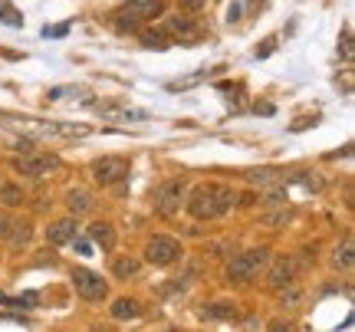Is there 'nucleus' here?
<instances>
[{"label": "nucleus", "instance_id": "a878e982", "mask_svg": "<svg viewBox=\"0 0 355 332\" xmlns=\"http://www.w3.org/2000/svg\"><path fill=\"white\" fill-rule=\"evenodd\" d=\"M296 303H300V290H293V286L279 296V306H283V309H296Z\"/></svg>", "mask_w": 355, "mask_h": 332}, {"label": "nucleus", "instance_id": "4468645a", "mask_svg": "<svg viewBox=\"0 0 355 332\" xmlns=\"http://www.w3.org/2000/svg\"><path fill=\"white\" fill-rule=\"evenodd\" d=\"M99 115H102V119H112V122H132V119H145V112H139V109H112V105H102Z\"/></svg>", "mask_w": 355, "mask_h": 332}, {"label": "nucleus", "instance_id": "20e7f679", "mask_svg": "<svg viewBox=\"0 0 355 332\" xmlns=\"http://www.w3.org/2000/svg\"><path fill=\"white\" fill-rule=\"evenodd\" d=\"M184 198H188V181H184V178L165 181V184H158V188H155V194H152L155 211H158L162 218L178 214V211H181V204H184Z\"/></svg>", "mask_w": 355, "mask_h": 332}, {"label": "nucleus", "instance_id": "f8f14e48", "mask_svg": "<svg viewBox=\"0 0 355 332\" xmlns=\"http://www.w3.org/2000/svg\"><path fill=\"white\" fill-rule=\"evenodd\" d=\"M66 207H69V214L79 218V214H89L92 211V194L86 188H73V191L66 194Z\"/></svg>", "mask_w": 355, "mask_h": 332}, {"label": "nucleus", "instance_id": "5701e85b", "mask_svg": "<svg viewBox=\"0 0 355 332\" xmlns=\"http://www.w3.org/2000/svg\"><path fill=\"white\" fill-rule=\"evenodd\" d=\"M290 220H293V211H286V207H283V211H277V214H266L263 227H283V224H290Z\"/></svg>", "mask_w": 355, "mask_h": 332}, {"label": "nucleus", "instance_id": "423d86ee", "mask_svg": "<svg viewBox=\"0 0 355 332\" xmlns=\"http://www.w3.org/2000/svg\"><path fill=\"white\" fill-rule=\"evenodd\" d=\"M128 158H122V155H105V158H96L92 161V178L99 181L102 188H112V184H119V181L128 178Z\"/></svg>", "mask_w": 355, "mask_h": 332}, {"label": "nucleus", "instance_id": "ddd939ff", "mask_svg": "<svg viewBox=\"0 0 355 332\" xmlns=\"http://www.w3.org/2000/svg\"><path fill=\"white\" fill-rule=\"evenodd\" d=\"M141 306L135 303V299H128V296H122V299H115L112 303V320L119 322H128V320H139Z\"/></svg>", "mask_w": 355, "mask_h": 332}, {"label": "nucleus", "instance_id": "f3484780", "mask_svg": "<svg viewBox=\"0 0 355 332\" xmlns=\"http://www.w3.org/2000/svg\"><path fill=\"white\" fill-rule=\"evenodd\" d=\"M201 316L204 320H230V316H237V306L234 303H211Z\"/></svg>", "mask_w": 355, "mask_h": 332}, {"label": "nucleus", "instance_id": "6ab92c4d", "mask_svg": "<svg viewBox=\"0 0 355 332\" xmlns=\"http://www.w3.org/2000/svg\"><path fill=\"white\" fill-rule=\"evenodd\" d=\"M0 204H7V207L24 204V191L17 184H0Z\"/></svg>", "mask_w": 355, "mask_h": 332}, {"label": "nucleus", "instance_id": "dca6fc26", "mask_svg": "<svg viewBox=\"0 0 355 332\" xmlns=\"http://www.w3.org/2000/svg\"><path fill=\"white\" fill-rule=\"evenodd\" d=\"M141 263L135 260V256H122V260H115V277L119 280H132V277H139Z\"/></svg>", "mask_w": 355, "mask_h": 332}, {"label": "nucleus", "instance_id": "c85d7f7f", "mask_svg": "<svg viewBox=\"0 0 355 332\" xmlns=\"http://www.w3.org/2000/svg\"><path fill=\"white\" fill-rule=\"evenodd\" d=\"M43 33H46V37H66V33H69V26H46Z\"/></svg>", "mask_w": 355, "mask_h": 332}, {"label": "nucleus", "instance_id": "72a5a7b5", "mask_svg": "<svg viewBox=\"0 0 355 332\" xmlns=\"http://www.w3.org/2000/svg\"><path fill=\"white\" fill-rule=\"evenodd\" d=\"M273 332H290V326H283V322H273Z\"/></svg>", "mask_w": 355, "mask_h": 332}, {"label": "nucleus", "instance_id": "4be33fe9", "mask_svg": "<svg viewBox=\"0 0 355 332\" xmlns=\"http://www.w3.org/2000/svg\"><path fill=\"white\" fill-rule=\"evenodd\" d=\"M7 306H13V309H33L40 303V296L37 293H24V296H13V299H3Z\"/></svg>", "mask_w": 355, "mask_h": 332}, {"label": "nucleus", "instance_id": "cd10ccee", "mask_svg": "<svg viewBox=\"0 0 355 332\" xmlns=\"http://www.w3.org/2000/svg\"><path fill=\"white\" fill-rule=\"evenodd\" d=\"M343 56H345V63H352V33L349 30L343 33Z\"/></svg>", "mask_w": 355, "mask_h": 332}, {"label": "nucleus", "instance_id": "f03ea898", "mask_svg": "<svg viewBox=\"0 0 355 332\" xmlns=\"http://www.w3.org/2000/svg\"><path fill=\"white\" fill-rule=\"evenodd\" d=\"M270 263V250L266 247H254V250H243L227 263V283H247L254 280L257 273Z\"/></svg>", "mask_w": 355, "mask_h": 332}, {"label": "nucleus", "instance_id": "7c9ffc66", "mask_svg": "<svg viewBox=\"0 0 355 332\" xmlns=\"http://www.w3.org/2000/svg\"><path fill=\"white\" fill-rule=\"evenodd\" d=\"M10 218H0V241H3V237H10Z\"/></svg>", "mask_w": 355, "mask_h": 332}, {"label": "nucleus", "instance_id": "f704fd0d", "mask_svg": "<svg viewBox=\"0 0 355 332\" xmlns=\"http://www.w3.org/2000/svg\"><path fill=\"white\" fill-rule=\"evenodd\" d=\"M171 332H175V329H171Z\"/></svg>", "mask_w": 355, "mask_h": 332}, {"label": "nucleus", "instance_id": "7ed1b4c3", "mask_svg": "<svg viewBox=\"0 0 355 332\" xmlns=\"http://www.w3.org/2000/svg\"><path fill=\"white\" fill-rule=\"evenodd\" d=\"M165 0H125L115 17H119V30H135L139 24H148L155 17H162Z\"/></svg>", "mask_w": 355, "mask_h": 332}, {"label": "nucleus", "instance_id": "1a4fd4ad", "mask_svg": "<svg viewBox=\"0 0 355 332\" xmlns=\"http://www.w3.org/2000/svg\"><path fill=\"white\" fill-rule=\"evenodd\" d=\"M158 30H162L168 40H175V43H194V40H198V26L191 24L188 17H168Z\"/></svg>", "mask_w": 355, "mask_h": 332}, {"label": "nucleus", "instance_id": "aec40b11", "mask_svg": "<svg viewBox=\"0 0 355 332\" xmlns=\"http://www.w3.org/2000/svg\"><path fill=\"white\" fill-rule=\"evenodd\" d=\"M355 243L352 241H345L343 247H339V250H336V256H332V263H336V267H343V270H349L352 267V260H355Z\"/></svg>", "mask_w": 355, "mask_h": 332}, {"label": "nucleus", "instance_id": "6e6552de", "mask_svg": "<svg viewBox=\"0 0 355 332\" xmlns=\"http://www.w3.org/2000/svg\"><path fill=\"white\" fill-rule=\"evenodd\" d=\"M69 280H73V286H76V293L83 296V299H92V303H96V299H105V296H109V283L86 267H76Z\"/></svg>", "mask_w": 355, "mask_h": 332}, {"label": "nucleus", "instance_id": "39448f33", "mask_svg": "<svg viewBox=\"0 0 355 332\" xmlns=\"http://www.w3.org/2000/svg\"><path fill=\"white\" fill-rule=\"evenodd\" d=\"M60 168V158L50 152H24L20 158H13V171H20V175H26V178H46V175H53Z\"/></svg>", "mask_w": 355, "mask_h": 332}, {"label": "nucleus", "instance_id": "a211bd4d", "mask_svg": "<svg viewBox=\"0 0 355 332\" xmlns=\"http://www.w3.org/2000/svg\"><path fill=\"white\" fill-rule=\"evenodd\" d=\"M141 46H148V50H168L171 40L162 30H148V33H141Z\"/></svg>", "mask_w": 355, "mask_h": 332}, {"label": "nucleus", "instance_id": "9b49d317", "mask_svg": "<svg viewBox=\"0 0 355 332\" xmlns=\"http://www.w3.org/2000/svg\"><path fill=\"white\" fill-rule=\"evenodd\" d=\"M293 273H296V263H293L290 256H279L277 263L270 267V286H273V290H283V286H290Z\"/></svg>", "mask_w": 355, "mask_h": 332}, {"label": "nucleus", "instance_id": "473e14b6", "mask_svg": "<svg viewBox=\"0 0 355 332\" xmlns=\"http://www.w3.org/2000/svg\"><path fill=\"white\" fill-rule=\"evenodd\" d=\"M237 17H241V3H234V7H230V10H227V20H230V24H234Z\"/></svg>", "mask_w": 355, "mask_h": 332}, {"label": "nucleus", "instance_id": "bb28decb", "mask_svg": "<svg viewBox=\"0 0 355 332\" xmlns=\"http://www.w3.org/2000/svg\"><path fill=\"white\" fill-rule=\"evenodd\" d=\"M13 227H17V234H13V247H20V243H26L30 241V224H13Z\"/></svg>", "mask_w": 355, "mask_h": 332}, {"label": "nucleus", "instance_id": "0eeeda50", "mask_svg": "<svg viewBox=\"0 0 355 332\" xmlns=\"http://www.w3.org/2000/svg\"><path fill=\"white\" fill-rule=\"evenodd\" d=\"M181 254L184 250H181V243L175 237H152L148 247H145V260L155 263V267H171V263L181 260Z\"/></svg>", "mask_w": 355, "mask_h": 332}, {"label": "nucleus", "instance_id": "2eb2a0df", "mask_svg": "<svg viewBox=\"0 0 355 332\" xmlns=\"http://www.w3.org/2000/svg\"><path fill=\"white\" fill-rule=\"evenodd\" d=\"M89 237H92V241H96V243H102L105 250H109V247H112V243H115L112 224H105V220H99V224H92V227H89Z\"/></svg>", "mask_w": 355, "mask_h": 332}, {"label": "nucleus", "instance_id": "b1692460", "mask_svg": "<svg viewBox=\"0 0 355 332\" xmlns=\"http://www.w3.org/2000/svg\"><path fill=\"white\" fill-rule=\"evenodd\" d=\"M279 175L277 171H270V168H263V171H247V181H254V184H273Z\"/></svg>", "mask_w": 355, "mask_h": 332}, {"label": "nucleus", "instance_id": "c756f323", "mask_svg": "<svg viewBox=\"0 0 355 332\" xmlns=\"http://www.w3.org/2000/svg\"><path fill=\"white\" fill-rule=\"evenodd\" d=\"M204 3H207V0H181V7H184V10H201Z\"/></svg>", "mask_w": 355, "mask_h": 332}, {"label": "nucleus", "instance_id": "2f4dec72", "mask_svg": "<svg viewBox=\"0 0 355 332\" xmlns=\"http://www.w3.org/2000/svg\"><path fill=\"white\" fill-rule=\"evenodd\" d=\"M69 243H76V250H79V254H83V256H89V250H92V247H89L86 241H76V237H73V241H69Z\"/></svg>", "mask_w": 355, "mask_h": 332}, {"label": "nucleus", "instance_id": "9d476101", "mask_svg": "<svg viewBox=\"0 0 355 332\" xmlns=\"http://www.w3.org/2000/svg\"><path fill=\"white\" fill-rule=\"evenodd\" d=\"M76 230H79L76 218H63V220H56V224H50V227H46V241L60 247V243L73 241V237H76Z\"/></svg>", "mask_w": 355, "mask_h": 332}, {"label": "nucleus", "instance_id": "f257e3e1", "mask_svg": "<svg viewBox=\"0 0 355 332\" xmlns=\"http://www.w3.org/2000/svg\"><path fill=\"white\" fill-rule=\"evenodd\" d=\"M188 201V214L198 220H214V218H224L234 201H237V194L230 191L227 184H214V181H207V184H198L194 191L184 198Z\"/></svg>", "mask_w": 355, "mask_h": 332}, {"label": "nucleus", "instance_id": "412c9836", "mask_svg": "<svg viewBox=\"0 0 355 332\" xmlns=\"http://www.w3.org/2000/svg\"><path fill=\"white\" fill-rule=\"evenodd\" d=\"M0 20L7 26H24V17H20V10L13 3H0Z\"/></svg>", "mask_w": 355, "mask_h": 332}, {"label": "nucleus", "instance_id": "393cba45", "mask_svg": "<svg viewBox=\"0 0 355 332\" xmlns=\"http://www.w3.org/2000/svg\"><path fill=\"white\" fill-rule=\"evenodd\" d=\"M263 204H286V188H283V184L270 188V191L263 194Z\"/></svg>", "mask_w": 355, "mask_h": 332}]
</instances>
